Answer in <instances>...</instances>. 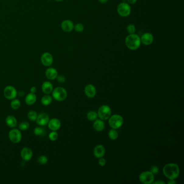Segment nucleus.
<instances>
[{
	"mask_svg": "<svg viewBox=\"0 0 184 184\" xmlns=\"http://www.w3.org/2000/svg\"><path fill=\"white\" fill-rule=\"evenodd\" d=\"M163 173L168 179L175 180L179 175V168L175 164H167L163 168Z\"/></svg>",
	"mask_w": 184,
	"mask_h": 184,
	"instance_id": "1",
	"label": "nucleus"
},
{
	"mask_svg": "<svg viewBox=\"0 0 184 184\" xmlns=\"http://www.w3.org/2000/svg\"><path fill=\"white\" fill-rule=\"evenodd\" d=\"M127 48L131 50H136L141 45V37L136 33L129 34L125 40Z\"/></svg>",
	"mask_w": 184,
	"mask_h": 184,
	"instance_id": "2",
	"label": "nucleus"
},
{
	"mask_svg": "<svg viewBox=\"0 0 184 184\" xmlns=\"http://www.w3.org/2000/svg\"><path fill=\"white\" fill-rule=\"evenodd\" d=\"M124 123L123 118L120 115L111 116L109 118V124L113 129H117L122 127Z\"/></svg>",
	"mask_w": 184,
	"mask_h": 184,
	"instance_id": "3",
	"label": "nucleus"
},
{
	"mask_svg": "<svg viewBox=\"0 0 184 184\" xmlns=\"http://www.w3.org/2000/svg\"><path fill=\"white\" fill-rule=\"evenodd\" d=\"M117 11L120 16L126 17L129 16L131 14V8L128 3L123 2L117 6Z\"/></svg>",
	"mask_w": 184,
	"mask_h": 184,
	"instance_id": "4",
	"label": "nucleus"
},
{
	"mask_svg": "<svg viewBox=\"0 0 184 184\" xmlns=\"http://www.w3.org/2000/svg\"><path fill=\"white\" fill-rule=\"evenodd\" d=\"M53 98L57 101H63L67 97V91L63 87H57L52 91Z\"/></svg>",
	"mask_w": 184,
	"mask_h": 184,
	"instance_id": "5",
	"label": "nucleus"
},
{
	"mask_svg": "<svg viewBox=\"0 0 184 184\" xmlns=\"http://www.w3.org/2000/svg\"><path fill=\"white\" fill-rule=\"evenodd\" d=\"M97 114L100 120H109L111 115V109L108 105H102L99 108Z\"/></svg>",
	"mask_w": 184,
	"mask_h": 184,
	"instance_id": "6",
	"label": "nucleus"
},
{
	"mask_svg": "<svg viewBox=\"0 0 184 184\" xmlns=\"http://www.w3.org/2000/svg\"><path fill=\"white\" fill-rule=\"evenodd\" d=\"M139 181L144 184H152L154 180V174L151 171H145L141 173L139 177Z\"/></svg>",
	"mask_w": 184,
	"mask_h": 184,
	"instance_id": "7",
	"label": "nucleus"
},
{
	"mask_svg": "<svg viewBox=\"0 0 184 184\" xmlns=\"http://www.w3.org/2000/svg\"><path fill=\"white\" fill-rule=\"evenodd\" d=\"M3 94L5 98L9 100H12L16 97L17 92L16 89L14 86L9 85L5 88L3 91Z\"/></svg>",
	"mask_w": 184,
	"mask_h": 184,
	"instance_id": "8",
	"label": "nucleus"
},
{
	"mask_svg": "<svg viewBox=\"0 0 184 184\" xmlns=\"http://www.w3.org/2000/svg\"><path fill=\"white\" fill-rule=\"evenodd\" d=\"M9 138L13 143H18L22 139L21 132L19 130L13 129L9 132Z\"/></svg>",
	"mask_w": 184,
	"mask_h": 184,
	"instance_id": "9",
	"label": "nucleus"
},
{
	"mask_svg": "<svg viewBox=\"0 0 184 184\" xmlns=\"http://www.w3.org/2000/svg\"><path fill=\"white\" fill-rule=\"evenodd\" d=\"M41 62L46 67H50L53 64L54 61L53 55L50 53L46 52L43 53L41 57Z\"/></svg>",
	"mask_w": 184,
	"mask_h": 184,
	"instance_id": "10",
	"label": "nucleus"
},
{
	"mask_svg": "<svg viewBox=\"0 0 184 184\" xmlns=\"http://www.w3.org/2000/svg\"><path fill=\"white\" fill-rule=\"evenodd\" d=\"M50 120V117L49 115L46 113H41L40 115H38L37 120H36V123L41 127L47 125L48 123Z\"/></svg>",
	"mask_w": 184,
	"mask_h": 184,
	"instance_id": "11",
	"label": "nucleus"
},
{
	"mask_svg": "<svg viewBox=\"0 0 184 184\" xmlns=\"http://www.w3.org/2000/svg\"><path fill=\"white\" fill-rule=\"evenodd\" d=\"M141 43L144 46H148L152 44L154 41V36L150 33H146L142 35L141 37Z\"/></svg>",
	"mask_w": 184,
	"mask_h": 184,
	"instance_id": "12",
	"label": "nucleus"
},
{
	"mask_svg": "<svg viewBox=\"0 0 184 184\" xmlns=\"http://www.w3.org/2000/svg\"><path fill=\"white\" fill-rule=\"evenodd\" d=\"M61 28L66 33H70L74 29V23L69 19H65L61 23Z\"/></svg>",
	"mask_w": 184,
	"mask_h": 184,
	"instance_id": "13",
	"label": "nucleus"
},
{
	"mask_svg": "<svg viewBox=\"0 0 184 184\" xmlns=\"http://www.w3.org/2000/svg\"><path fill=\"white\" fill-rule=\"evenodd\" d=\"M48 127L51 131H56L60 129L61 127V123L57 118H53L50 120L48 124Z\"/></svg>",
	"mask_w": 184,
	"mask_h": 184,
	"instance_id": "14",
	"label": "nucleus"
},
{
	"mask_svg": "<svg viewBox=\"0 0 184 184\" xmlns=\"http://www.w3.org/2000/svg\"><path fill=\"white\" fill-rule=\"evenodd\" d=\"M21 156L23 160L28 161L31 159L33 157V151L31 148L25 147L22 149Z\"/></svg>",
	"mask_w": 184,
	"mask_h": 184,
	"instance_id": "15",
	"label": "nucleus"
},
{
	"mask_svg": "<svg viewBox=\"0 0 184 184\" xmlns=\"http://www.w3.org/2000/svg\"><path fill=\"white\" fill-rule=\"evenodd\" d=\"M85 93L88 98H93L96 93V90L95 87L92 84H88L85 87L84 89Z\"/></svg>",
	"mask_w": 184,
	"mask_h": 184,
	"instance_id": "16",
	"label": "nucleus"
},
{
	"mask_svg": "<svg viewBox=\"0 0 184 184\" xmlns=\"http://www.w3.org/2000/svg\"><path fill=\"white\" fill-rule=\"evenodd\" d=\"M46 76L49 80L56 79L58 76L57 70L54 68H49L46 70Z\"/></svg>",
	"mask_w": 184,
	"mask_h": 184,
	"instance_id": "17",
	"label": "nucleus"
},
{
	"mask_svg": "<svg viewBox=\"0 0 184 184\" xmlns=\"http://www.w3.org/2000/svg\"><path fill=\"white\" fill-rule=\"evenodd\" d=\"M105 153V148L102 145H99L95 147L93 151V154L96 158H100L103 157Z\"/></svg>",
	"mask_w": 184,
	"mask_h": 184,
	"instance_id": "18",
	"label": "nucleus"
},
{
	"mask_svg": "<svg viewBox=\"0 0 184 184\" xmlns=\"http://www.w3.org/2000/svg\"><path fill=\"white\" fill-rule=\"evenodd\" d=\"M42 90L45 94L49 95L53 90V84L49 81L43 82L42 85Z\"/></svg>",
	"mask_w": 184,
	"mask_h": 184,
	"instance_id": "19",
	"label": "nucleus"
},
{
	"mask_svg": "<svg viewBox=\"0 0 184 184\" xmlns=\"http://www.w3.org/2000/svg\"><path fill=\"white\" fill-rule=\"evenodd\" d=\"M6 124L11 128H14L16 127L17 124L16 118L12 115L8 116L5 119Z\"/></svg>",
	"mask_w": 184,
	"mask_h": 184,
	"instance_id": "20",
	"label": "nucleus"
},
{
	"mask_svg": "<svg viewBox=\"0 0 184 184\" xmlns=\"http://www.w3.org/2000/svg\"><path fill=\"white\" fill-rule=\"evenodd\" d=\"M37 100V96L35 93H28L25 98V102L27 105H31L35 103Z\"/></svg>",
	"mask_w": 184,
	"mask_h": 184,
	"instance_id": "21",
	"label": "nucleus"
},
{
	"mask_svg": "<svg viewBox=\"0 0 184 184\" xmlns=\"http://www.w3.org/2000/svg\"><path fill=\"white\" fill-rule=\"evenodd\" d=\"M105 127V124L102 120H96L93 123V128L97 131H102Z\"/></svg>",
	"mask_w": 184,
	"mask_h": 184,
	"instance_id": "22",
	"label": "nucleus"
},
{
	"mask_svg": "<svg viewBox=\"0 0 184 184\" xmlns=\"http://www.w3.org/2000/svg\"><path fill=\"white\" fill-rule=\"evenodd\" d=\"M52 100V97L48 94H46V95L43 96L41 98V103L44 106H48L51 103Z\"/></svg>",
	"mask_w": 184,
	"mask_h": 184,
	"instance_id": "23",
	"label": "nucleus"
},
{
	"mask_svg": "<svg viewBox=\"0 0 184 184\" xmlns=\"http://www.w3.org/2000/svg\"><path fill=\"white\" fill-rule=\"evenodd\" d=\"M46 133V130L43 129L42 127H36V128H35L33 130V134L37 136H43L45 135Z\"/></svg>",
	"mask_w": 184,
	"mask_h": 184,
	"instance_id": "24",
	"label": "nucleus"
},
{
	"mask_svg": "<svg viewBox=\"0 0 184 184\" xmlns=\"http://www.w3.org/2000/svg\"><path fill=\"white\" fill-rule=\"evenodd\" d=\"M10 106H11V107H12V109L17 110L21 106V102L19 99L15 98L14 99H12V101L11 104H10Z\"/></svg>",
	"mask_w": 184,
	"mask_h": 184,
	"instance_id": "25",
	"label": "nucleus"
},
{
	"mask_svg": "<svg viewBox=\"0 0 184 184\" xmlns=\"http://www.w3.org/2000/svg\"><path fill=\"white\" fill-rule=\"evenodd\" d=\"M98 114L95 111H91L87 113V118L90 121H95L97 119Z\"/></svg>",
	"mask_w": 184,
	"mask_h": 184,
	"instance_id": "26",
	"label": "nucleus"
},
{
	"mask_svg": "<svg viewBox=\"0 0 184 184\" xmlns=\"http://www.w3.org/2000/svg\"><path fill=\"white\" fill-rule=\"evenodd\" d=\"M28 118H29V120H30L31 121L35 122L37 120V118L38 116L37 113L36 111H33V110H31L30 111L29 113H28Z\"/></svg>",
	"mask_w": 184,
	"mask_h": 184,
	"instance_id": "27",
	"label": "nucleus"
},
{
	"mask_svg": "<svg viewBox=\"0 0 184 184\" xmlns=\"http://www.w3.org/2000/svg\"><path fill=\"white\" fill-rule=\"evenodd\" d=\"M109 137L112 140H116L118 137V134L116 129H113L109 132Z\"/></svg>",
	"mask_w": 184,
	"mask_h": 184,
	"instance_id": "28",
	"label": "nucleus"
},
{
	"mask_svg": "<svg viewBox=\"0 0 184 184\" xmlns=\"http://www.w3.org/2000/svg\"><path fill=\"white\" fill-rule=\"evenodd\" d=\"M30 127V124L29 122L26 121H23L21 122L19 124V129L22 131H25L28 129Z\"/></svg>",
	"mask_w": 184,
	"mask_h": 184,
	"instance_id": "29",
	"label": "nucleus"
},
{
	"mask_svg": "<svg viewBox=\"0 0 184 184\" xmlns=\"http://www.w3.org/2000/svg\"><path fill=\"white\" fill-rule=\"evenodd\" d=\"M127 31L129 34L135 33V32L136 31V26L133 24H130L127 25Z\"/></svg>",
	"mask_w": 184,
	"mask_h": 184,
	"instance_id": "30",
	"label": "nucleus"
},
{
	"mask_svg": "<svg viewBox=\"0 0 184 184\" xmlns=\"http://www.w3.org/2000/svg\"><path fill=\"white\" fill-rule=\"evenodd\" d=\"M48 159L45 155H41L37 159V161L41 165H45L48 163Z\"/></svg>",
	"mask_w": 184,
	"mask_h": 184,
	"instance_id": "31",
	"label": "nucleus"
},
{
	"mask_svg": "<svg viewBox=\"0 0 184 184\" xmlns=\"http://www.w3.org/2000/svg\"><path fill=\"white\" fill-rule=\"evenodd\" d=\"M58 137V134L56 131H52L49 134V138L51 141H56Z\"/></svg>",
	"mask_w": 184,
	"mask_h": 184,
	"instance_id": "32",
	"label": "nucleus"
},
{
	"mask_svg": "<svg viewBox=\"0 0 184 184\" xmlns=\"http://www.w3.org/2000/svg\"><path fill=\"white\" fill-rule=\"evenodd\" d=\"M74 29L77 33H81L84 30V26L82 23H79L74 26Z\"/></svg>",
	"mask_w": 184,
	"mask_h": 184,
	"instance_id": "33",
	"label": "nucleus"
},
{
	"mask_svg": "<svg viewBox=\"0 0 184 184\" xmlns=\"http://www.w3.org/2000/svg\"><path fill=\"white\" fill-rule=\"evenodd\" d=\"M56 79H57V81L59 83H64V82H65V80H66L65 77L64 75H58Z\"/></svg>",
	"mask_w": 184,
	"mask_h": 184,
	"instance_id": "34",
	"label": "nucleus"
},
{
	"mask_svg": "<svg viewBox=\"0 0 184 184\" xmlns=\"http://www.w3.org/2000/svg\"><path fill=\"white\" fill-rule=\"evenodd\" d=\"M106 163V160H105V159L103 158V157L99 158V159L98 160V164H99V165L101 166H105Z\"/></svg>",
	"mask_w": 184,
	"mask_h": 184,
	"instance_id": "35",
	"label": "nucleus"
},
{
	"mask_svg": "<svg viewBox=\"0 0 184 184\" xmlns=\"http://www.w3.org/2000/svg\"><path fill=\"white\" fill-rule=\"evenodd\" d=\"M158 171H159V168L157 166H153L151 168V172H152L153 174L157 173Z\"/></svg>",
	"mask_w": 184,
	"mask_h": 184,
	"instance_id": "36",
	"label": "nucleus"
},
{
	"mask_svg": "<svg viewBox=\"0 0 184 184\" xmlns=\"http://www.w3.org/2000/svg\"><path fill=\"white\" fill-rule=\"evenodd\" d=\"M138 0H127V3L129 5H134L137 2Z\"/></svg>",
	"mask_w": 184,
	"mask_h": 184,
	"instance_id": "37",
	"label": "nucleus"
},
{
	"mask_svg": "<svg viewBox=\"0 0 184 184\" xmlns=\"http://www.w3.org/2000/svg\"><path fill=\"white\" fill-rule=\"evenodd\" d=\"M30 92H31V93H35L36 91H37V89H36L35 86H33L30 88Z\"/></svg>",
	"mask_w": 184,
	"mask_h": 184,
	"instance_id": "38",
	"label": "nucleus"
},
{
	"mask_svg": "<svg viewBox=\"0 0 184 184\" xmlns=\"http://www.w3.org/2000/svg\"><path fill=\"white\" fill-rule=\"evenodd\" d=\"M153 184H165V182H163V181H161V180H159V181H157V182H153Z\"/></svg>",
	"mask_w": 184,
	"mask_h": 184,
	"instance_id": "39",
	"label": "nucleus"
},
{
	"mask_svg": "<svg viewBox=\"0 0 184 184\" xmlns=\"http://www.w3.org/2000/svg\"><path fill=\"white\" fill-rule=\"evenodd\" d=\"M168 184H176V182L175 181V179H170L169 182H168Z\"/></svg>",
	"mask_w": 184,
	"mask_h": 184,
	"instance_id": "40",
	"label": "nucleus"
},
{
	"mask_svg": "<svg viewBox=\"0 0 184 184\" xmlns=\"http://www.w3.org/2000/svg\"><path fill=\"white\" fill-rule=\"evenodd\" d=\"M98 1H99L100 3L104 4V3L107 2L108 1V0H98Z\"/></svg>",
	"mask_w": 184,
	"mask_h": 184,
	"instance_id": "41",
	"label": "nucleus"
},
{
	"mask_svg": "<svg viewBox=\"0 0 184 184\" xmlns=\"http://www.w3.org/2000/svg\"><path fill=\"white\" fill-rule=\"evenodd\" d=\"M55 1H57V2H62L63 0H55Z\"/></svg>",
	"mask_w": 184,
	"mask_h": 184,
	"instance_id": "42",
	"label": "nucleus"
}]
</instances>
